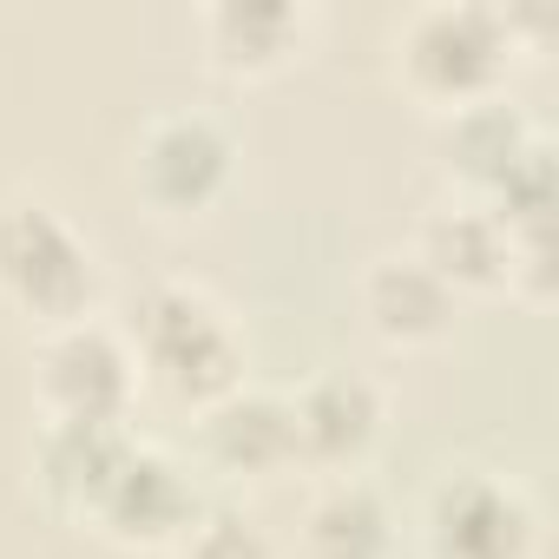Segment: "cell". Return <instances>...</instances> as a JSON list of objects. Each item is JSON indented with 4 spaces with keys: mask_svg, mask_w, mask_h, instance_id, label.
Returning a JSON list of instances; mask_svg holds the SVG:
<instances>
[{
    "mask_svg": "<svg viewBox=\"0 0 559 559\" xmlns=\"http://www.w3.org/2000/svg\"><path fill=\"white\" fill-rule=\"evenodd\" d=\"M185 559H270V539L237 513H211L185 533Z\"/></svg>",
    "mask_w": 559,
    "mask_h": 559,
    "instance_id": "obj_16",
    "label": "cell"
},
{
    "mask_svg": "<svg viewBox=\"0 0 559 559\" xmlns=\"http://www.w3.org/2000/svg\"><path fill=\"white\" fill-rule=\"evenodd\" d=\"M93 290H99L93 250L73 237V224L53 204H40V198L0 204V297L21 317L53 323V330L86 323Z\"/></svg>",
    "mask_w": 559,
    "mask_h": 559,
    "instance_id": "obj_2",
    "label": "cell"
},
{
    "mask_svg": "<svg viewBox=\"0 0 559 559\" xmlns=\"http://www.w3.org/2000/svg\"><path fill=\"white\" fill-rule=\"evenodd\" d=\"M533 507L500 474H448L428 500V552L435 559H526Z\"/></svg>",
    "mask_w": 559,
    "mask_h": 559,
    "instance_id": "obj_4",
    "label": "cell"
},
{
    "mask_svg": "<svg viewBox=\"0 0 559 559\" xmlns=\"http://www.w3.org/2000/svg\"><path fill=\"white\" fill-rule=\"evenodd\" d=\"M362 310L382 343H435L454 317V290L421 263V257H382L362 284Z\"/></svg>",
    "mask_w": 559,
    "mask_h": 559,
    "instance_id": "obj_11",
    "label": "cell"
},
{
    "mask_svg": "<svg viewBox=\"0 0 559 559\" xmlns=\"http://www.w3.org/2000/svg\"><path fill=\"white\" fill-rule=\"evenodd\" d=\"M230 178V132L204 112H171L139 139V191L165 211H204Z\"/></svg>",
    "mask_w": 559,
    "mask_h": 559,
    "instance_id": "obj_6",
    "label": "cell"
},
{
    "mask_svg": "<svg viewBox=\"0 0 559 559\" xmlns=\"http://www.w3.org/2000/svg\"><path fill=\"white\" fill-rule=\"evenodd\" d=\"M290 435H297L304 461L343 467V461L369 454V441L382 435V395L362 376H317L290 402Z\"/></svg>",
    "mask_w": 559,
    "mask_h": 559,
    "instance_id": "obj_8",
    "label": "cell"
},
{
    "mask_svg": "<svg viewBox=\"0 0 559 559\" xmlns=\"http://www.w3.org/2000/svg\"><path fill=\"white\" fill-rule=\"evenodd\" d=\"M304 546H310V559H382L389 552V507H382V493L362 487V480H336L310 507Z\"/></svg>",
    "mask_w": 559,
    "mask_h": 559,
    "instance_id": "obj_14",
    "label": "cell"
},
{
    "mask_svg": "<svg viewBox=\"0 0 559 559\" xmlns=\"http://www.w3.org/2000/svg\"><path fill=\"white\" fill-rule=\"evenodd\" d=\"M204 448L224 474H276L284 461H297L290 402L263 389H230L204 408Z\"/></svg>",
    "mask_w": 559,
    "mask_h": 559,
    "instance_id": "obj_9",
    "label": "cell"
},
{
    "mask_svg": "<svg viewBox=\"0 0 559 559\" xmlns=\"http://www.w3.org/2000/svg\"><path fill=\"white\" fill-rule=\"evenodd\" d=\"M421 263L448 290H493L513 276V243L487 204H448L421 224Z\"/></svg>",
    "mask_w": 559,
    "mask_h": 559,
    "instance_id": "obj_10",
    "label": "cell"
},
{
    "mask_svg": "<svg viewBox=\"0 0 559 559\" xmlns=\"http://www.w3.org/2000/svg\"><path fill=\"white\" fill-rule=\"evenodd\" d=\"M526 145H533L526 119H520L513 106H500V99H474V106H461V112L448 119V132H441V158H448V171L467 178L474 191H493V185L526 158Z\"/></svg>",
    "mask_w": 559,
    "mask_h": 559,
    "instance_id": "obj_13",
    "label": "cell"
},
{
    "mask_svg": "<svg viewBox=\"0 0 559 559\" xmlns=\"http://www.w3.org/2000/svg\"><path fill=\"white\" fill-rule=\"evenodd\" d=\"M132 343H139L132 362H145V376L191 408L224 402L243 376V349H237L224 310L191 284H152L132 304Z\"/></svg>",
    "mask_w": 559,
    "mask_h": 559,
    "instance_id": "obj_1",
    "label": "cell"
},
{
    "mask_svg": "<svg viewBox=\"0 0 559 559\" xmlns=\"http://www.w3.org/2000/svg\"><path fill=\"white\" fill-rule=\"evenodd\" d=\"M132 349L99 323H67L40 349V395L53 421H126L132 408Z\"/></svg>",
    "mask_w": 559,
    "mask_h": 559,
    "instance_id": "obj_5",
    "label": "cell"
},
{
    "mask_svg": "<svg viewBox=\"0 0 559 559\" xmlns=\"http://www.w3.org/2000/svg\"><path fill=\"white\" fill-rule=\"evenodd\" d=\"M99 526L126 546H165V539H185L198 526V493L185 480V467L158 448H139L126 454V467L112 474V487L99 493Z\"/></svg>",
    "mask_w": 559,
    "mask_h": 559,
    "instance_id": "obj_7",
    "label": "cell"
},
{
    "mask_svg": "<svg viewBox=\"0 0 559 559\" xmlns=\"http://www.w3.org/2000/svg\"><path fill=\"white\" fill-rule=\"evenodd\" d=\"M126 454H132L126 421H53L40 441V480L67 507H99V493L112 487Z\"/></svg>",
    "mask_w": 559,
    "mask_h": 559,
    "instance_id": "obj_12",
    "label": "cell"
},
{
    "mask_svg": "<svg viewBox=\"0 0 559 559\" xmlns=\"http://www.w3.org/2000/svg\"><path fill=\"white\" fill-rule=\"evenodd\" d=\"M211 40H217V53L230 60V67H270V60H284V47H290V34L304 27L290 8H257V0H230V8H217L211 21Z\"/></svg>",
    "mask_w": 559,
    "mask_h": 559,
    "instance_id": "obj_15",
    "label": "cell"
},
{
    "mask_svg": "<svg viewBox=\"0 0 559 559\" xmlns=\"http://www.w3.org/2000/svg\"><path fill=\"white\" fill-rule=\"evenodd\" d=\"M507 21L493 8H428L408 40H402V60H408V80L435 99H461L474 106L500 67H507Z\"/></svg>",
    "mask_w": 559,
    "mask_h": 559,
    "instance_id": "obj_3",
    "label": "cell"
}]
</instances>
